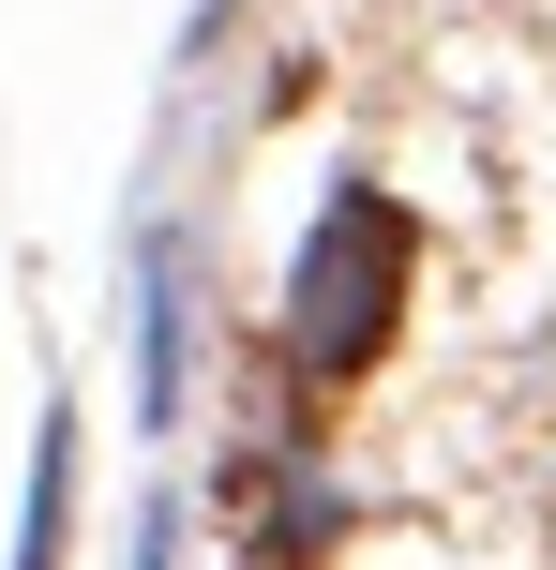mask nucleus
<instances>
[{"mask_svg": "<svg viewBox=\"0 0 556 570\" xmlns=\"http://www.w3.org/2000/svg\"><path fill=\"white\" fill-rule=\"evenodd\" d=\"M391 301H407V210H391V196H331V210H316V240H301V285H286L301 361H316V375L377 361Z\"/></svg>", "mask_w": 556, "mask_h": 570, "instance_id": "1", "label": "nucleus"}, {"mask_svg": "<svg viewBox=\"0 0 556 570\" xmlns=\"http://www.w3.org/2000/svg\"><path fill=\"white\" fill-rule=\"evenodd\" d=\"M136 391H150V421H181V256L136 271Z\"/></svg>", "mask_w": 556, "mask_h": 570, "instance_id": "2", "label": "nucleus"}, {"mask_svg": "<svg viewBox=\"0 0 556 570\" xmlns=\"http://www.w3.org/2000/svg\"><path fill=\"white\" fill-rule=\"evenodd\" d=\"M16 570H60V435H46V465H30V541H16Z\"/></svg>", "mask_w": 556, "mask_h": 570, "instance_id": "3", "label": "nucleus"}]
</instances>
